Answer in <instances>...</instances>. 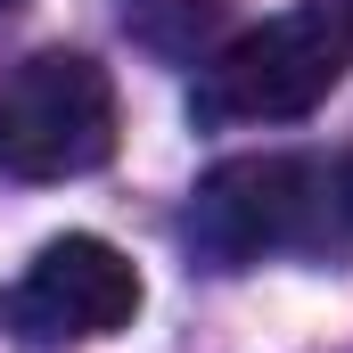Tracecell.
Masks as SVG:
<instances>
[{
    "instance_id": "7a4b0ae2",
    "label": "cell",
    "mask_w": 353,
    "mask_h": 353,
    "mask_svg": "<svg viewBox=\"0 0 353 353\" xmlns=\"http://www.w3.org/2000/svg\"><path fill=\"white\" fill-rule=\"evenodd\" d=\"M353 66V0H296L263 25H247L214 66L197 74L205 123H296L312 115Z\"/></svg>"
},
{
    "instance_id": "5b68a950",
    "label": "cell",
    "mask_w": 353,
    "mask_h": 353,
    "mask_svg": "<svg viewBox=\"0 0 353 353\" xmlns=\"http://www.w3.org/2000/svg\"><path fill=\"white\" fill-rule=\"evenodd\" d=\"M0 8H8V0H0Z\"/></svg>"
},
{
    "instance_id": "277c9868",
    "label": "cell",
    "mask_w": 353,
    "mask_h": 353,
    "mask_svg": "<svg viewBox=\"0 0 353 353\" xmlns=\"http://www.w3.org/2000/svg\"><path fill=\"white\" fill-rule=\"evenodd\" d=\"M140 312V271L107 239H50L25 279L0 296V329H17L25 345H74V337H115Z\"/></svg>"
},
{
    "instance_id": "6da1fadb",
    "label": "cell",
    "mask_w": 353,
    "mask_h": 353,
    "mask_svg": "<svg viewBox=\"0 0 353 353\" xmlns=\"http://www.w3.org/2000/svg\"><path fill=\"white\" fill-rule=\"evenodd\" d=\"M189 247L214 271L263 255H353V157H230L189 197Z\"/></svg>"
},
{
    "instance_id": "3957f363",
    "label": "cell",
    "mask_w": 353,
    "mask_h": 353,
    "mask_svg": "<svg viewBox=\"0 0 353 353\" xmlns=\"http://www.w3.org/2000/svg\"><path fill=\"white\" fill-rule=\"evenodd\" d=\"M115 157V83L83 50H33L0 74V173L74 181Z\"/></svg>"
}]
</instances>
